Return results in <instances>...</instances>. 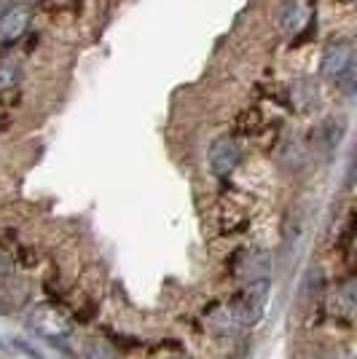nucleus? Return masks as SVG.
<instances>
[{
  "mask_svg": "<svg viewBox=\"0 0 357 359\" xmlns=\"http://www.w3.org/2000/svg\"><path fill=\"white\" fill-rule=\"evenodd\" d=\"M84 357L86 359H121V351L110 341L105 338H91L89 344L84 346Z\"/></svg>",
  "mask_w": 357,
  "mask_h": 359,
  "instance_id": "1a4fd4ad",
  "label": "nucleus"
},
{
  "mask_svg": "<svg viewBox=\"0 0 357 359\" xmlns=\"http://www.w3.org/2000/svg\"><path fill=\"white\" fill-rule=\"evenodd\" d=\"M22 78V65L11 57H0V91L14 89Z\"/></svg>",
  "mask_w": 357,
  "mask_h": 359,
  "instance_id": "9d476101",
  "label": "nucleus"
},
{
  "mask_svg": "<svg viewBox=\"0 0 357 359\" xmlns=\"http://www.w3.org/2000/svg\"><path fill=\"white\" fill-rule=\"evenodd\" d=\"M0 316H6V306L3 303H0Z\"/></svg>",
  "mask_w": 357,
  "mask_h": 359,
  "instance_id": "ddd939ff",
  "label": "nucleus"
},
{
  "mask_svg": "<svg viewBox=\"0 0 357 359\" xmlns=\"http://www.w3.org/2000/svg\"><path fill=\"white\" fill-rule=\"evenodd\" d=\"M239 158H242V150L231 137H218L209 145V169L215 177H228L239 166Z\"/></svg>",
  "mask_w": 357,
  "mask_h": 359,
  "instance_id": "39448f33",
  "label": "nucleus"
},
{
  "mask_svg": "<svg viewBox=\"0 0 357 359\" xmlns=\"http://www.w3.org/2000/svg\"><path fill=\"white\" fill-rule=\"evenodd\" d=\"M266 298H268V282L266 279H261V282H253V285L245 287V292L237 295V300L228 306V311H231V316L237 319L239 327L255 325V322L264 316Z\"/></svg>",
  "mask_w": 357,
  "mask_h": 359,
  "instance_id": "f03ea898",
  "label": "nucleus"
},
{
  "mask_svg": "<svg viewBox=\"0 0 357 359\" xmlns=\"http://www.w3.org/2000/svg\"><path fill=\"white\" fill-rule=\"evenodd\" d=\"M320 75L336 83L339 89L352 97L357 89V62H355V41L352 38H336L323 48Z\"/></svg>",
  "mask_w": 357,
  "mask_h": 359,
  "instance_id": "f257e3e1",
  "label": "nucleus"
},
{
  "mask_svg": "<svg viewBox=\"0 0 357 359\" xmlns=\"http://www.w3.org/2000/svg\"><path fill=\"white\" fill-rule=\"evenodd\" d=\"M290 102L298 113H312L320 107V86L314 78H296L290 83Z\"/></svg>",
  "mask_w": 357,
  "mask_h": 359,
  "instance_id": "0eeeda50",
  "label": "nucleus"
},
{
  "mask_svg": "<svg viewBox=\"0 0 357 359\" xmlns=\"http://www.w3.org/2000/svg\"><path fill=\"white\" fill-rule=\"evenodd\" d=\"M27 325L32 327V332H38V335L48 338L51 344H57V341H62V338L73 335L70 319L62 314V311H57V309H51V306L35 309V311L27 316Z\"/></svg>",
  "mask_w": 357,
  "mask_h": 359,
  "instance_id": "7ed1b4c3",
  "label": "nucleus"
},
{
  "mask_svg": "<svg viewBox=\"0 0 357 359\" xmlns=\"http://www.w3.org/2000/svg\"><path fill=\"white\" fill-rule=\"evenodd\" d=\"M309 19V8L304 0H285L283 6V14H280V25H283L285 32H298Z\"/></svg>",
  "mask_w": 357,
  "mask_h": 359,
  "instance_id": "6e6552de",
  "label": "nucleus"
},
{
  "mask_svg": "<svg viewBox=\"0 0 357 359\" xmlns=\"http://www.w3.org/2000/svg\"><path fill=\"white\" fill-rule=\"evenodd\" d=\"M14 346H16V348H22V351H25L30 359H44V354H41V351H35L30 344H25V341H19V338L14 341Z\"/></svg>",
  "mask_w": 357,
  "mask_h": 359,
  "instance_id": "9b49d317",
  "label": "nucleus"
},
{
  "mask_svg": "<svg viewBox=\"0 0 357 359\" xmlns=\"http://www.w3.org/2000/svg\"><path fill=\"white\" fill-rule=\"evenodd\" d=\"M344 132H346V121L342 116H327V118L320 121V126L314 132V137H317L314 142L325 156H333V150L342 145Z\"/></svg>",
  "mask_w": 357,
  "mask_h": 359,
  "instance_id": "423d86ee",
  "label": "nucleus"
},
{
  "mask_svg": "<svg viewBox=\"0 0 357 359\" xmlns=\"http://www.w3.org/2000/svg\"><path fill=\"white\" fill-rule=\"evenodd\" d=\"M11 271H14V260L6 252H0V276H6V273H11Z\"/></svg>",
  "mask_w": 357,
  "mask_h": 359,
  "instance_id": "f8f14e48",
  "label": "nucleus"
},
{
  "mask_svg": "<svg viewBox=\"0 0 357 359\" xmlns=\"http://www.w3.org/2000/svg\"><path fill=\"white\" fill-rule=\"evenodd\" d=\"M175 359H188V357H175Z\"/></svg>",
  "mask_w": 357,
  "mask_h": 359,
  "instance_id": "2eb2a0df",
  "label": "nucleus"
},
{
  "mask_svg": "<svg viewBox=\"0 0 357 359\" xmlns=\"http://www.w3.org/2000/svg\"><path fill=\"white\" fill-rule=\"evenodd\" d=\"M30 22H32L30 6H25V3L8 6L0 14V46H14L16 41H22L25 32L30 30Z\"/></svg>",
  "mask_w": 357,
  "mask_h": 359,
  "instance_id": "20e7f679",
  "label": "nucleus"
},
{
  "mask_svg": "<svg viewBox=\"0 0 357 359\" xmlns=\"http://www.w3.org/2000/svg\"><path fill=\"white\" fill-rule=\"evenodd\" d=\"M3 348H6V346H3V341H0V351H3Z\"/></svg>",
  "mask_w": 357,
  "mask_h": 359,
  "instance_id": "4468645a",
  "label": "nucleus"
}]
</instances>
